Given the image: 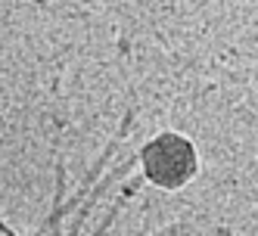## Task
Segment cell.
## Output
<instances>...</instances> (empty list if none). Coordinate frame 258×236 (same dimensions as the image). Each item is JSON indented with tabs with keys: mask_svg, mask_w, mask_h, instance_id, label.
Listing matches in <instances>:
<instances>
[{
	"mask_svg": "<svg viewBox=\"0 0 258 236\" xmlns=\"http://www.w3.org/2000/svg\"><path fill=\"white\" fill-rule=\"evenodd\" d=\"M143 162V174L153 180L162 190H177L196 174L199 162H196V149L187 137L180 134H159L156 140H150L140 152Z\"/></svg>",
	"mask_w": 258,
	"mask_h": 236,
	"instance_id": "cell-1",
	"label": "cell"
}]
</instances>
